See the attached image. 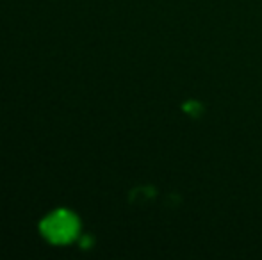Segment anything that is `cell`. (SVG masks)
Instances as JSON below:
<instances>
[{
  "instance_id": "6da1fadb",
  "label": "cell",
  "mask_w": 262,
  "mask_h": 260,
  "mask_svg": "<svg viewBox=\"0 0 262 260\" xmlns=\"http://www.w3.org/2000/svg\"><path fill=\"white\" fill-rule=\"evenodd\" d=\"M80 223L72 210L59 208L39 223V232L52 244H68L79 235Z\"/></svg>"
}]
</instances>
